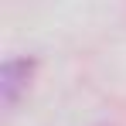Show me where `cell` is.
Returning <instances> with one entry per match:
<instances>
[{
    "instance_id": "6da1fadb",
    "label": "cell",
    "mask_w": 126,
    "mask_h": 126,
    "mask_svg": "<svg viewBox=\"0 0 126 126\" xmlns=\"http://www.w3.org/2000/svg\"><path fill=\"white\" fill-rule=\"evenodd\" d=\"M31 72H34L31 58H10V62H3V68H0V92H3V106L7 109H14V102L27 89Z\"/></svg>"
}]
</instances>
